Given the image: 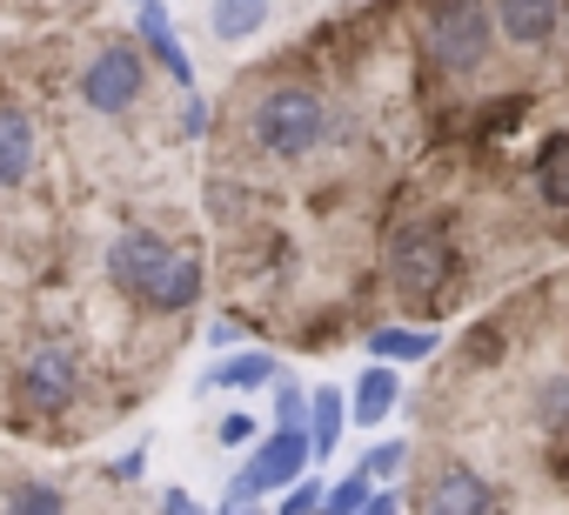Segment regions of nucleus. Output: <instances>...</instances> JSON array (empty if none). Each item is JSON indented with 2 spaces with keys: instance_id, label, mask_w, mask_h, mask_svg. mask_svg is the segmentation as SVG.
<instances>
[{
  "instance_id": "nucleus-1",
  "label": "nucleus",
  "mask_w": 569,
  "mask_h": 515,
  "mask_svg": "<svg viewBox=\"0 0 569 515\" xmlns=\"http://www.w3.org/2000/svg\"><path fill=\"white\" fill-rule=\"evenodd\" d=\"M376 282L382 295L402 309V315H456L476 289V262H469V248L462 234L436 214V208H409L389 221L382 248H376Z\"/></svg>"
},
{
  "instance_id": "nucleus-2",
  "label": "nucleus",
  "mask_w": 569,
  "mask_h": 515,
  "mask_svg": "<svg viewBox=\"0 0 569 515\" xmlns=\"http://www.w3.org/2000/svg\"><path fill=\"white\" fill-rule=\"evenodd\" d=\"M396 21L409 28V54L436 94H462L496 68V21L489 0H402Z\"/></svg>"
},
{
  "instance_id": "nucleus-3",
  "label": "nucleus",
  "mask_w": 569,
  "mask_h": 515,
  "mask_svg": "<svg viewBox=\"0 0 569 515\" xmlns=\"http://www.w3.org/2000/svg\"><path fill=\"white\" fill-rule=\"evenodd\" d=\"M68 88L88 114L101 121H134V114H154L161 108V81H154V61L134 34L121 28H94L74 54H68Z\"/></svg>"
},
{
  "instance_id": "nucleus-4",
  "label": "nucleus",
  "mask_w": 569,
  "mask_h": 515,
  "mask_svg": "<svg viewBox=\"0 0 569 515\" xmlns=\"http://www.w3.org/2000/svg\"><path fill=\"white\" fill-rule=\"evenodd\" d=\"M309 428L302 422H274V435H254L248 442V462L234 468V482L221 488V508H254L261 495H281L302 468H309Z\"/></svg>"
},
{
  "instance_id": "nucleus-5",
  "label": "nucleus",
  "mask_w": 569,
  "mask_h": 515,
  "mask_svg": "<svg viewBox=\"0 0 569 515\" xmlns=\"http://www.w3.org/2000/svg\"><path fill=\"white\" fill-rule=\"evenodd\" d=\"M409 508H429V515H489L502 508L496 482L469 462V455H429L422 475H409Z\"/></svg>"
},
{
  "instance_id": "nucleus-6",
  "label": "nucleus",
  "mask_w": 569,
  "mask_h": 515,
  "mask_svg": "<svg viewBox=\"0 0 569 515\" xmlns=\"http://www.w3.org/2000/svg\"><path fill=\"white\" fill-rule=\"evenodd\" d=\"M489 21H496V54L549 61L562 34V0H489Z\"/></svg>"
},
{
  "instance_id": "nucleus-7",
  "label": "nucleus",
  "mask_w": 569,
  "mask_h": 515,
  "mask_svg": "<svg viewBox=\"0 0 569 515\" xmlns=\"http://www.w3.org/2000/svg\"><path fill=\"white\" fill-rule=\"evenodd\" d=\"M134 41L148 48L154 74H161V81H174V94H181V88H194V61H188V48H181V34H174V21H168L161 0H141V8H134Z\"/></svg>"
},
{
  "instance_id": "nucleus-8",
  "label": "nucleus",
  "mask_w": 569,
  "mask_h": 515,
  "mask_svg": "<svg viewBox=\"0 0 569 515\" xmlns=\"http://www.w3.org/2000/svg\"><path fill=\"white\" fill-rule=\"evenodd\" d=\"M362 349H369V362L416 368V362H436V355H442V329H416V322H369V329H362Z\"/></svg>"
},
{
  "instance_id": "nucleus-9",
  "label": "nucleus",
  "mask_w": 569,
  "mask_h": 515,
  "mask_svg": "<svg viewBox=\"0 0 569 515\" xmlns=\"http://www.w3.org/2000/svg\"><path fill=\"white\" fill-rule=\"evenodd\" d=\"M396 402H402V368H396V362L362 368L356 388H349V428H382V422L396 415Z\"/></svg>"
},
{
  "instance_id": "nucleus-10",
  "label": "nucleus",
  "mask_w": 569,
  "mask_h": 515,
  "mask_svg": "<svg viewBox=\"0 0 569 515\" xmlns=\"http://www.w3.org/2000/svg\"><path fill=\"white\" fill-rule=\"evenodd\" d=\"M274 375H281L274 349H234V355H221V362L201 375V395H214V388H228V395H254V388H268Z\"/></svg>"
},
{
  "instance_id": "nucleus-11",
  "label": "nucleus",
  "mask_w": 569,
  "mask_h": 515,
  "mask_svg": "<svg viewBox=\"0 0 569 515\" xmlns=\"http://www.w3.org/2000/svg\"><path fill=\"white\" fill-rule=\"evenodd\" d=\"M302 428H309V455L329 462V455L342 448V435H349V395H342L336 382H316V388H309V415H302Z\"/></svg>"
},
{
  "instance_id": "nucleus-12",
  "label": "nucleus",
  "mask_w": 569,
  "mask_h": 515,
  "mask_svg": "<svg viewBox=\"0 0 569 515\" xmlns=\"http://www.w3.org/2000/svg\"><path fill=\"white\" fill-rule=\"evenodd\" d=\"M268 21H274V0H208V34H214L221 48L261 41Z\"/></svg>"
},
{
  "instance_id": "nucleus-13",
  "label": "nucleus",
  "mask_w": 569,
  "mask_h": 515,
  "mask_svg": "<svg viewBox=\"0 0 569 515\" xmlns=\"http://www.w3.org/2000/svg\"><path fill=\"white\" fill-rule=\"evenodd\" d=\"M416 462V442H402V435H389V442H376L356 468L369 475V482H402V468Z\"/></svg>"
},
{
  "instance_id": "nucleus-14",
  "label": "nucleus",
  "mask_w": 569,
  "mask_h": 515,
  "mask_svg": "<svg viewBox=\"0 0 569 515\" xmlns=\"http://www.w3.org/2000/svg\"><path fill=\"white\" fill-rule=\"evenodd\" d=\"M141 475H148V442H134V448H121L114 462H101V482H108V488H141Z\"/></svg>"
},
{
  "instance_id": "nucleus-15",
  "label": "nucleus",
  "mask_w": 569,
  "mask_h": 515,
  "mask_svg": "<svg viewBox=\"0 0 569 515\" xmlns=\"http://www.w3.org/2000/svg\"><path fill=\"white\" fill-rule=\"evenodd\" d=\"M369 488H376V482L356 468V475H342V482L322 495V508H329V515H362V508H369Z\"/></svg>"
},
{
  "instance_id": "nucleus-16",
  "label": "nucleus",
  "mask_w": 569,
  "mask_h": 515,
  "mask_svg": "<svg viewBox=\"0 0 569 515\" xmlns=\"http://www.w3.org/2000/svg\"><path fill=\"white\" fill-rule=\"evenodd\" d=\"M322 495H329V482L302 468V475H296L289 488H281V515H316V508H322Z\"/></svg>"
},
{
  "instance_id": "nucleus-17",
  "label": "nucleus",
  "mask_w": 569,
  "mask_h": 515,
  "mask_svg": "<svg viewBox=\"0 0 569 515\" xmlns=\"http://www.w3.org/2000/svg\"><path fill=\"white\" fill-rule=\"evenodd\" d=\"M261 435V415L254 408H221V422H214V442L221 448H248Z\"/></svg>"
},
{
  "instance_id": "nucleus-18",
  "label": "nucleus",
  "mask_w": 569,
  "mask_h": 515,
  "mask_svg": "<svg viewBox=\"0 0 569 515\" xmlns=\"http://www.w3.org/2000/svg\"><path fill=\"white\" fill-rule=\"evenodd\" d=\"M268 388H274V422H302V415H309V388H302V382H281V375H274Z\"/></svg>"
},
{
  "instance_id": "nucleus-19",
  "label": "nucleus",
  "mask_w": 569,
  "mask_h": 515,
  "mask_svg": "<svg viewBox=\"0 0 569 515\" xmlns=\"http://www.w3.org/2000/svg\"><path fill=\"white\" fill-rule=\"evenodd\" d=\"M241 335H248V322H241V315H221V322H208V342H214V349H234Z\"/></svg>"
},
{
  "instance_id": "nucleus-20",
  "label": "nucleus",
  "mask_w": 569,
  "mask_h": 515,
  "mask_svg": "<svg viewBox=\"0 0 569 515\" xmlns=\"http://www.w3.org/2000/svg\"><path fill=\"white\" fill-rule=\"evenodd\" d=\"M154 508H161V515H188V508H194V495H188V488H161V495H154Z\"/></svg>"
}]
</instances>
